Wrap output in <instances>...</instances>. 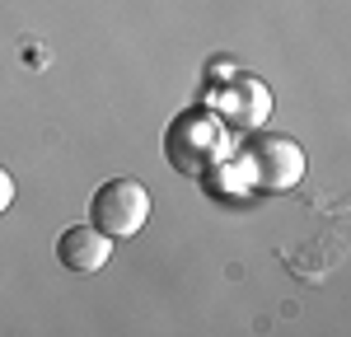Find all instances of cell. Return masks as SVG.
Segmentation results:
<instances>
[{
	"label": "cell",
	"mask_w": 351,
	"mask_h": 337,
	"mask_svg": "<svg viewBox=\"0 0 351 337\" xmlns=\"http://www.w3.org/2000/svg\"><path fill=\"white\" fill-rule=\"evenodd\" d=\"M173 127H178V132H169V160L183 168L188 178H202V173L211 168V160L220 155L216 117H206V112H183Z\"/></svg>",
	"instance_id": "cell-3"
},
{
	"label": "cell",
	"mask_w": 351,
	"mask_h": 337,
	"mask_svg": "<svg viewBox=\"0 0 351 337\" xmlns=\"http://www.w3.org/2000/svg\"><path fill=\"white\" fill-rule=\"evenodd\" d=\"M216 103H220V112H225L230 122H239V127H263V117H267V108H271L267 84L248 80V75H239L230 89H220Z\"/></svg>",
	"instance_id": "cell-5"
},
{
	"label": "cell",
	"mask_w": 351,
	"mask_h": 337,
	"mask_svg": "<svg viewBox=\"0 0 351 337\" xmlns=\"http://www.w3.org/2000/svg\"><path fill=\"white\" fill-rule=\"evenodd\" d=\"M150 221V192L136 178H108L89 197V225H99L108 239H132Z\"/></svg>",
	"instance_id": "cell-1"
},
{
	"label": "cell",
	"mask_w": 351,
	"mask_h": 337,
	"mask_svg": "<svg viewBox=\"0 0 351 337\" xmlns=\"http://www.w3.org/2000/svg\"><path fill=\"white\" fill-rule=\"evenodd\" d=\"M243 173L258 192H291L304 178V150L291 136H253L243 145Z\"/></svg>",
	"instance_id": "cell-2"
},
{
	"label": "cell",
	"mask_w": 351,
	"mask_h": 337,
	"mask_svg": "<svg viewBox=\"0 0 351 337\" xmlns=\"http://www.w3.org/2000/svg\"><path fill=\"white\" fill-rule=\"evenodd\" d=\"M10 206H14V173L0 164V216H5Z\"/></svg>",
	"instance_id": "cell-6"
},
{
	"label": "cell",
	"mask_w": 351,
	"mask_h": 337,
	"mask_svg": "<svg viewBox=\"0 0 351 337\" xmlns=\"http://www.w3.org/2000/svg\"><path fill=\"white\" fill-rule=\"evenodd\" d=\"M56 258H61L66 272L89 277V272H99V267L112 258V239L99 229V225H89V221L71 225V229H61V239H56Z\"/></svg>",
	"instance_id": "cell-4"
}]
</instances>
